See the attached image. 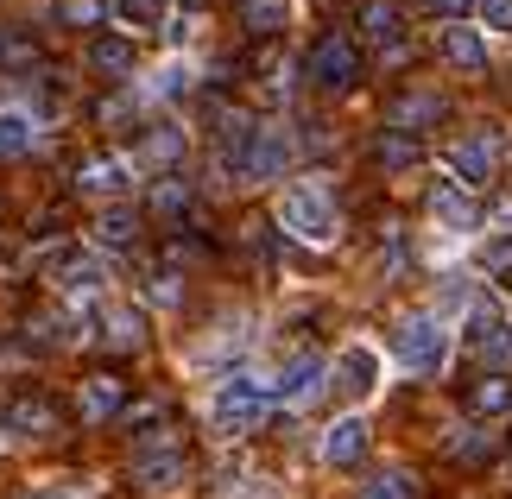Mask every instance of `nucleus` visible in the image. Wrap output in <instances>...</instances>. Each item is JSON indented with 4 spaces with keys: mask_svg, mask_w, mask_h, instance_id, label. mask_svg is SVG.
I'll use <instances>...</instances> for the list:
<instances>
[{
    "mask_svg": "<svg viewBox=\"0 0 512 499\" xmlns=\"http://www.w3.org/2000/svg\"><path fill=\"white\" fill-rule=\"evenodd\" d=\"M57 19H64V26H102L108 0H57Z\"/></svg>",
    "mask_w": 512,
    "mask_h": 499,
    "instance_id": "obj_23",
    "label": "nucleus"
},
{
    "mask_svg": "<svg viewBox=\"0 0 512 499\" xmlns=\"http://www.w3.org/2000/svg\"><path fill=\"white\" fill-rule=\"evenodd\" d=\"M380 165H418V139H405V133H380Z\"/></svg>",
    "mask_w": 512,
    "mask_h": 499,
    "instance_id": "obj_27",
    "label": "nucleus"
},
{
    "mask_svg": "<svg viewBox=\"0 0 512 499\" xmlns=\"http://www.w3.org/2000/svg\"><path fill=\"white\" fill-rule=\"evenodd\" d=\"M500 165V146L494 139H462V146H449V177H456L462 190H481L487 177Z\"/></svg>",
    "mask_w": 512,
    "mask_h": 499,
    "instance_id": "obj_8",
    "label": "nucleus"
},
{
    "mask_svg": "<svg viewBox=\"0 0 512 499\" xmlns=\"http://www.w3.org/2000/svg\"><path fill=\"white\" fill-rule=\"evenodd\" d=\"M279 228L291 234V241H304V247H329L342 234V215H336V203H329L323 184H291L279 196Z\"/></svg>",
    "mask_w": 512,
    "mask_h": 499,
    "instance_id": "obj_2",
    "label": "nucleus"
},
{
    "mask_svg": "<svg viewBox=\"0 0 512 499\" xmlns=\"http://www.w3.org/2000/svg\"><path fill=\"white\" fill-rule=\"evenodd\" d=\"M146 158H152V165H171V158H184V133H177V127H159V133L146 139Z\"/></svg>",
    "mask_w": 512,
    "mask_h": 499,
    "instance_id": "obj_28",
    "label": "nucleus"
},
{
    "mask_svg": "<svg viewBox=\"0 0 512 499\" xmlns=\"http://www.w3.org/2000/svg\"><path fill=\"white\" fill-rule=\"evenodd\" d=\"M7 430L13 436H51L57 430V405H51V398H13V405H7Z\"/></svg>",
    "mask_w": 512,
    "mask_h": 499,
    "instance_id": "obj_17",
    "label": "nucleus"
},
{
    "mask_svg": "<svg viewBox=\"0 0 512 499\" xmlns=\"http://www.w3.org/2000/svg\"><path fill=\"white\" fill-rule=\"evenodd\" d=\"M26 499H76V487H38V493H26Z\"/></svg>",
    "mask_w": 512,
    "mask_h": 499,
    "instance_id": "obj_34",
    "label": "nucleus"
},
{
    "mask_svg": "<svg viewBox=\"0 0 512 499\" xmlns=\"http://www.w3.org/2000/svg\"><path fill=\"white\" fill-rule=\"evenodd\" d=\"M361 26H367V38H399V13H392L386 0H373V7L361 13Z\"/></svg>",
    "mask_w": 512,
    "mask_h": 499,
    "instance_id": "obj_29",
    "label": "nucleus"
},
{
    "mask_svg": "<svg viewBox=\"0 0 512 499\" xmlns=\"http://www.w3.org/2000/svg\"><path fill=\"white\" fill-rule=\"evenodd\" d=\"M462 342L475 348L481 361L512 367V316H500V310H475V316H468V335H462Z\"/></svg>",
    "mask_w": 512,
    "mask_h": 499,
    "instance_id": "obj_6",
    "label": "nucleus"
},
{
    "mask_svg": "<svg viewBox=\"0 0 512 499\" xmlns=\"http://www.w3.org/2000/svg\"><path fill=\"white\" fill-rule=\"evenodd\" d=\"M430 7H437V13H456V19H462V7H468V0H430Z\"/></svg>",
    "mask_w": 512,
    "mask_h": 499,
    "instance_id": "obj_35",
    "label": "nucleus"
},
{
    "mask_svg": "<svg viewBox=\"0 0 512 499\" xmlns=\"http://www.w3.org/2000/svg\"><path fill=\"white\" fill-rule=\"evenodd\" d=\"M285 165H291V139L279 127H260V133H253V152H247L241 177H247V184H266V177H279Z\"/></svg>",
    "mask_w": 512,
    "mask_h": 499,
    "instance_id": "obj_9",
    "label": "nucleus"
},
{
    "mask_svg": "<svg viewBox=\"0 0 512 499\" xmlns=\"http://www.w3.org/2000/svg\"><path fill=\"white\" fill-rule=\"evenodd\" d=\"M152 209H159V215H184L190 209V184H184V177H165V184L152 190Z\"/></svg>",
    "mask_w": 512,
    "mask_h": 499,
    "instance_id": "obj_26",
    "label": "nucleus"
},
{
    "mask_svg": "<svg viewBox=\"0 0 512 499\" xmlns=\"http://www.w3.org/2000/svg\"><path fill=\"white\" fill-rule=\"evenodd\" d=\"M184 474H190V462H184V449H146L140 462H133V481H140L146 493H171V487H184Z\"/></svg>",
    "mask_w": 512,
    "mask_h": 499,
    "instance_id": "obj_12",
    "label": "nucleus"
},
{
    "mask_svg": "<svg viewBox=\"0 0 512 499\" xmlns=\"http://www.w3.org/2000/svg\"><path fill=\"white\" fill-rule=\"evenodd\" d=\"M361 499H418V487H411V474L392 468V474H380V481H367Z\"/></svg>",
    "mask_w": 512,
    "mask_h": 499,
    "instance_id": "obj_25",
    "label": "nucleus"
},
{
    "mask_svg": "<svg viewBox=\"0 0 512 499\" xmlns=\"http://www.w3.org/2000/svg\"><path fill=\"white\" fill-rule=\"evenodd\" d=\"M57 285H64V291H102V285H108V266H102L95 253H64Z\"/></svg>",
    "mask_w": 512,
    "mask_h": 499,
    "instance_id": "obj_18",
    "label": "nucleus"
},
{
    "mask_svg": "<svg viewBox=\"0 0 512 499\" xmlns=\"http://www.w3.org/2000/svg\"><path fill=\"white\" fill-rule=\"evenodd\" d=\"M443 57H449L456 70H487V38H481V26L449 19V26H443Z\"/></svg>",
    "mask_w": 512,
    "mask_h": 499,
    "instance_id": "obj_13",
    "label": "nucleus"
},
{
    "mask_svg": "<svg viewBox=\"0 0 512 499\" xmlns=\"http://www.w3.org/2000/svg\"><path fill=\"white\" fill-rule=\"evenodd\" d=\"M481 259H487V272H500V278H506V272H512V241H494Z\"/></svg>",
    "mask_w": 512,
    "mask_h": 499,
    "instance_id": "obj_33",
    "label": "nucleus"
},
{
    "mask_svg": "<svg viewBox=\"0 0 512 499\" xmlns=\"http://www.w3.org/2000/svg\"><path fill=\"white\" fill-rule=\"evenodd\" d=\"M506 297H512V278H506Z\"/></svg>",
    "mask_w": 512,
    "mask_h": 499,
    "instance_id": "obj_36",
    "label": "nucleus"
},
{
    "mask_svg": "<svg viewBox=\"0 0 512 499\" xmlns=\"http://www.w3.org/2000/svg\"><path fill=\"white\" fill-rule=\"evenodd\" d=\"M121 405H127V386H121L114 373H95V379H83V417H89V424H108V417L121 411Z\"/></svg>",
    "mask_w": 512,
    "mask_h": 499,
    "instance_id": "obj_16",
    "label": "nucleus"
},
{
    "mask_svg": "<svg viewBox=\"0 0 512 499\" xmlns=\"http://www.w3.org/2000/svg\"><path fill=\"white\" fill-rule=\"evenodd\" d=\"M95 241H102V247H133V241H140V215H133V209H108L102 222H95Z\"/></svg>",
    "mask_w": 512,
    "mask_h": 499,
    "instance_id": "obj_22",
    "label": "nucleus"
},
{
    "mask_svg": "<svg viewBox=\"0 0 512 499\" xmlns=\"http://www.w3.org/2000/svg\"><path fill=\"white\" fill-rule=\"evenodd\" d=\"M468 411H475V417H500V411H512V379H506V373L475 379V386H468Z\"/></svg>",
    "mask_w": 512,
    "mask_h": 499,
    "instance_id": "obj_20",
    "label": "nucleus"
},
{
    "mask_svg": "<svg viewBox=\"0 0 512 499\" xmlns=\"http://www.w3.org/2000/svg\"><path fill=\"white\" fill-rule=\"evenodd\" d=\"M241 26L253 38H272L291 26V0H241Z\"/></svg>",
    "mask_w": 512,
    "mask_h": 499,
    "instance_id": "obj_19",
    "label": "nucleus"
},
{
    "mask_svg": "<svg viewBox=\"0 0 512 499\" xmlns=\"http://www.w3.org/2000/svg\"><path fill=\"white\" fill-rule=\"evenodd\" d=\"M272 379L266 373H228L222 386L209 392V430H222V436H247L253 424L266 417V405H272Z\"/></svg>",
    "mask_w": 512,
    "mask_h": 499,
    "instance_id": "obj_1",
    "label": "nucleus"
},
{
    "mask_svg": "<svg viewBox=\"0 0 512 499\" xmlns=\"http://www.w3.org/2000/svg\"><path fill=\"white\" fill-rule=\"evenodd\" d=\"M430 215H437L449 234H481V203H475V196H462V184L430 190Z\"/></svg>",
    "mask_w": 512,
    "mask_h": 499,
    "instance_id": "obj_10",
    "label": "nucleus"
},
{
    "mask_svg": "<svg viewBox=\"0 0 512 499\" xmlns=\"http://www.w3.org/2000/svg\"><path fill=\"white\" fill-rule=\"evenodd\" d=\"M323 379H329V367L317 361V354H291L285 373L272 379V392H279V405H310V398L323 392Z\"/></svg>",
    "mask_w": 512,
    "mask_h": 499,
    "instance_id": "obj_7",
    "label": "nucleus"
},
{
    "mask_svg": "<svg viewBox=\"0 0 512 499\" xmlns=\"http://www.w3.org/2000/svg\"><path fill=\"white\" fill-rule=\"evenodd\" d=\"M184 89H190V64H177V57H171V64L152 76V95H184Z\"/></svg>",
    "mask_w": 512,
    "mask_h": 499,
    "instance_id": "obj_30",
    "label": "nucleus"
},
{
    "mask_svg": "<svg viewBox=\"0 0 512 499\" xmlns=\"http://www.w3.org/2000/svg\"><path fill=\"white\" fill-rule=\"evenodd\" d=\"M32 139H38V127H32V114H26V108H0V158L32 152Z\"/></svg>",
    "mask_w": 512,
    "mask_h": 499,
    "instance_id": "obj_21",
    "label": "nucleus"
},
{
    "mask_svg": "<svg viewBox=\"0 0 512 499\" xmlns=\"http://www.w3.org/2000/svg\"><path fill=\"white\" fill-rule=\"evenodd\" d=\"M367 455V417H336L323 430V462L329 468H354Z\"/></svg>",
    "mask_w": 512,
    "mask_h": 499,
    "instance_id": "obj_11",
    "label": "nucleus"
},
{
    "mask_svg": "<svg viewBox=\"0 0 512 499\" xmlns=\"http://www.w3.org/2000/svg\"><path fill=\"white\" fill-rule=\"evenodd\" d=\"M133 64H140V45L121 32H102V38H89V70H102V76H133Z\"/></svg>",
    "mask_w": 512,
    "mask_h": 499,
    "instance_id": "obj_14",
    "label": "nucleus"
},
{
    "mask_svg": "<svg viewBox=\"0 0 512 499\" xmlns=\"http://www.w3.org/2000/svg\"><path fill=\"white\" fill-rule=\"evenodd\" d=\"M159 7L165 0H121V13L133 19V26H159Z\"/></svg>",
    "mask_w": 512,
    "mask_h": 499,
    "instance_id": "obj_32",
    "label": "nucleus"
},
{
    "mask_svg": "<svg viewBox=\"0 0 512 499\" xmlns=\"http://www.w3.org/2000/svg\"><path fill=\"white\" fill-rule=\"evenodd\" d=\"M380 379H386V354L373 342H348L336 354V386H342V398H354V405H367V398L380 392Z\"/></svg>",
    "mask_w": 512,
    "mask_h": 499,
    "instance_id": "obj_5",
    "label": "nucleus"
},
{
    "mask_svg": "<svg viewBox=\"0 0 512 499\" xmlns=\"http://www.w3.org/2000/svg\"><path fill=\"white\" fill-rule=\"evenodd\" d=\"M481 26L512 32V0H481Z\"/></svg>",
    "mask_w": 512,
    "mask_h": 499,
    "instance_id": "obj_31",
    "label": "nucleus"
},
{
    "mask_svg": "<svg viewBox=\"0 0 512 499\" xmlns=\"http://www.w3.org/2000/svg\"><path fill=\"white\" fill-rule=\"evenodd\" d=\"M76 184H83L89 196H121L133 184V165L127 158H89V165L76 171Z\"/></svg>",
    "mask_w": 512,
    "mask_h": 499,
    "instance_id": "obj_15",
    "label": "nucleus"
},
{
    "mask_svg": "<svg viewBox=\"0 0 512 499\" xmlns=\"http://www.w3.org/2000/svg\"><path fill=\"white\" fill-rule=\"evenodd\" d=\"M304 70H310V83H317V89H348L354 76H361V45H354L348 32H329V38L310 45Z\"/></svg>",
    "mask_w": 512,
    "mask_h": 499,
    "instance_id": "obj_4",
    "label": "nucleus"
},
{
    "mask_svg": "<svg viewBox=\"0 0 512 499\" xmlns=\"http://www.w3.org/2000/svg\"><path fill=\"white\" fill-rule=\"evenodd\" d=\"M449 348H456V335H449L437 316H405L399 335H392V354H399V367L411 379H437L449 367Z\"/></svg>",
    "mask_w": 512,
    "mask_h": 499,
    "instance_id": "obj_3",
    "label": "nucleus"
},
{
    "mask_svg": "<svg viewBox=\"0 0 512 499\" xmlns=\"http://www.w3.org/2000/svg\"><path fill=\"white\" fill-rule=\"evenodd\" d=\"M443 114V102L437 95H405L399 108H392V127H411V121H437Z\"/></svg>",
    "mask_w": 512,
    "mask_h": 499,
    "instance_id": "obj_24",
    "label": "nucleus"
}]
</instances>
